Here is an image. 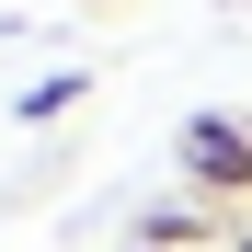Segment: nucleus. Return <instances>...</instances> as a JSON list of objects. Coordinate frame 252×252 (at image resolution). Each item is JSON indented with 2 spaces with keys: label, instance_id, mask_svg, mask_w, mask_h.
<instances>
[{
  "label": "nucleus",
  "instance_id": "nucleus-1",
  "mask_svg": "<svg viewBox=\"0 0 252 252\" xmlns=\"http://www.w3.org/2000/svg\"><path fill=\"white\" fill-rule=\"evenodd\" d=\"M172 160H184V184H195L206 206L241 218V195H252V126H241V115H184Z\"/></svg>",
  "mask_w": 252,
  "mask_h": 252
},
{
  "label": "nucleus",
  "instance_id": "nucleus-2",
  "mask_svg": "<svg viewBox=\"0 0 252 252\" xmlns=\"http://www.w3.org/2000/svg\"><path fill=\"white\" fill-rule=\"evenodd\" d=\"M80 92H92V69H58V80H34V92H23L12 115H23V126H58V115L80 103Z\"/></svg>",
  "mask_w": 252,
  "mask_h": 252
},
{
  "label": "nucleus",
  "instance_id": "nucleus-3",
  "mask_svg": "<svg viewBox=\"0 0 252 252\" xmlns=\"http://www.w3.org/2000/svg\"><path fill=\"white\" fill-rule=\"evenodd\" d=\"M218 252H252V218H229V229H218Z\"/></svg>",
  "mask_w": 252,
  "mask_h": 252
},
{
  "label": "nucleus",
  "instance_id": "nucleus-4",
  "mask_svg": "<svg viewBox=\"0 0 252 252\" xmlns=\"http://www.w3.org/2000/svg\"><path fill=\"white\" fill-rule=\"evenodd\" d=\"M80 12H115V0H80Z\"/></svg>",
  "mask_w": 252,
  "mask_h": 252
}]
</instances>
